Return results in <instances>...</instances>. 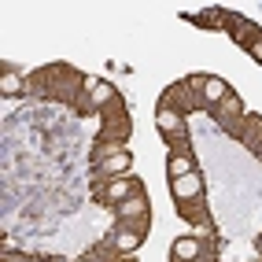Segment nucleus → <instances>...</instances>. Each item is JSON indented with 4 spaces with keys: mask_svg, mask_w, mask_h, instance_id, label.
Returning a JSON list of instances; mask_svg holds the SVG:
<instances>
[{
    "mask_svg": "<svg viewBox=\"0 0 262 262\" xmlns=\"http://www.w3.org/2000/svg\"><path fill=\"white\" fill-rule=\"evenodd\" d=\"M141 192H144V185L137 181V178H96V185H93V196L103 207H111V211H115L118 203L141 196Z\"/></svg>",
    "mask_w": 262,
    "mask_h": 262,
    "instance_id": "obj_1",
    "label": "nucleus"
},
{
    "mask_svg": "<svg viewBox=\"0 0 262 262\" xmlns=\"http://www.w3.org/2000/svg\"><path fill=\"white\" fill-rule=\"evenodd\" d=\"M155 129L163 133L166 144H178V151H185V141H188V126H185V115L173 111V107H159L155 111Z\"/></svg>",
    "mask_w": 262,
    "mask_h": 262,
    "instance_id": "obj_2",
    "label": "nucleus"
},
{
    "mask_svg": "<svg viewBox=\"0 0 262 262\" xmlns=\"http://www.w3.org/2000/svg\"><path fill=\"white\" fill-rule=\"evenodd\" d=\"M144 236H148V225H141V222H137V225L118 222V229H111L103 240H107L118 255H133V251H141V248H144Z\"/></svg>",
    "mask_w": 262,
    "mask_h": 262,
    "instance_id": "obj_3",
    "label": "nucleus"
},
{
    "mask_svg": "<svg viewBox=\"0 0 262 262\" xmlns=\"http://www.w3.org/2000/svg\"><path fill=\"white\" fill-rule=\"evenodd\" d=\"M159 107H173V111H181V115H192V111H203V100H200V93L181 78V81H173L170 89L163 93Z\"/></svg>",
    "mask_w": 262,
    "mask_h": 262,
    "instance_id": "obj_4",
    "label": "nucleus"
},
{
    "mask_svg": "<svg viewBox=\"0 0 262 262\" xmlns=\"http://www.w3.org/2000/svg\"><path fill=\"white\" fill-rule=\"evenodd\" d=\"M229 137H233V141H240L248 151H255V155H258V151H262V115L248 111V115H244L236 126L229 129Z\"/></svg>",
    "mask_w": 262,
    "mask_h": 262,
    "instance_id": "obj_5",
    "label": "nucleus"
},
{
    "mask_svg": "<svg viewBox=\"0 0 262 262\" xmlns=\"http://www.w3.org/2000/svg\"><path fill=\"white\" fill-rule=\"evenodd\" d=\"M178 214L196 229V236H214V218H211V211H207L203 196L200 200H188V203H178Z\"/></svg>",
    "mask_w": 262,
    "mask_h": 262,
    "instance_id": "obj_6",
    "label": "nucleus"
},
{
    "mask_svg": "<svg viewBox=\"0 0 262 262\" xmlns=\"http://www.w3.org/2000/svg\"><path fill=\"white\" fill-rule=\"evenodd\" d=\"M93 170H96V178H129L133 155H129V148H118L111 155H103V159H96Z\"/></svg>",
    "mask_w": 262,
    "mask_h": 262,
    "instance_id": "obj_7",
    "label": "nucleus"
},
{
    "mask_svg": "<svg viewBox=\"0 0 262 262\" xmlns=\"http://www.w3.org/2000/svg\"><path fill=\"white\" fill-rule=\"evenodd\" d=\"M115 218L118 222H129V225H148L151 222V203H148V192H141V196H133V200H126V203H118L115 207Z\"/></svg>",
    "mask_w": 262,
    "mask_h": 262,
    "instance_id": "obj_8",
    "label": "nucleus"
},
{
    "mask_svg": "<svg viewBox=\"0 0 262 262\" xmlns=\"http://www.w3.org/2000/svg\"><path fill=\"white\" fill-rule=\"evenodd\" d=\"M170 196L178 203H188V200H200L203 196V173H185V178H173L170 181Z\"/></svg>",
    "mask_w": 262,
    "mask_h": 262,
    "instance_id": "obj_9",
    "label": "nucleus"
},
{
    "mask_svg": "<svg viewBox=\"0 0 262 262\" xmlns=\"http://www.w3.org/2000/svg\"><path fill=\"white\" fill-rule=\"evenodd\" d=\"M229 93H233V89H229V81H225V78H218V74H203V81H200V100H203V107L214 111Z\"/></svg>",
    "mask_w": 262,
    "mask_h": 262,
    "instance_id": "obj_10",
    "label": "nucleus"
},
{
    "mask_svg": "<svg viewBox=\"0 0 262 262\" xmlns=\"http://www.w3.org/2000/svg\"><path fill=\"white\" fill-rule=\"evenodd\" d=\"M85 96H89V100H93V111L100 115V111H103V107H107V103H111V100H118L122 93L115 89V85H111V81H103V78H85Z\"/></svg>",
    "mask_w": 262,
    "mask_h": 262,
    "instance_id": "obj_11",
    "label": "nucleus"
},
{
    "mask_svg": "<svg viewBox=\"0 0 262 262\" xmlns=\"http://www.w3.org/2000/svg\"><path fill=\"white\" fill-rule=\"evenodd\" d=\"M244 115H248V107H244V100H240L236 93H229V96H225V100L218 103V107H214V118H218V126H222L225 133H229V129L236 126V122H240Z\"/></svg>",
    "mask_w": 262,
    "mask_h": 262,
    "instance_id": "obj_12",
    "label": "nucleus"
},
{
    "mask_svg": "<svg viewBox=\"0 0 262 262\" xmlns=\"http://www.w3.org/2000/svg\"><path fill=\"white\" fill-rule=\"evenodd\" d=\"M26 71H15V67H4V74H0V93L4 96H23L26 93Z\"/></svg>",
    "mask_w": 262,
    "mask_h": 262,
    "instance_id": "obj_13",
    "label": "nucleus"
},
{
    "mask_svg": "<svg viewBox=\"0 0 262 262\" xmlns=\"http://www.w3.org/2000/svg\"><path fill=\"white\" fill-rule=\"evenodd\" d=\"M166 173H170V181L173 178H185V173H196V159H192V151H170V159H166Z\"/></svg>",
    "mask_w": 262,
    "mask_h": 262,
    "instance_id": "obj_14",
    "label": "nucleus"
},
{
    "mask_svg": "<svg viewBox=\"0 0 262 262\" xmlns=\"http://www.w3.org/2000/svg\"><path fill=\"white\" fill-rule=\"evenodd\" d=\"M244 52H248L255 63H262V30H255V33H251V41L244 45Z\"/></svg>",
    "mask_w": 262,
    "mask_h": 262,
    "instance_id": "obj_15",
    "label": "nucleus"
},
{
    "mask_svg": "<svg viewBox=\"0 0 262 262\" xmlns=\"http://www.w3.org/2000/svg\"><path fill=\"white\" fill-rule=\"evenodd\" d=\"M258 159H262V151H258Z\"/></svg>",
    "mask_w": 262,
    "mask_h": 262,
    "instance_id": "obj_16",
    "label": "nucleus"
},
{
    "mask_svg": "<svg viewBox=\"0 0 262 262\" xmlns=\"http://www.w3.org/2000/svg\"><path fill=\"white\" fill-rule=\"evenodd\" d=\"M258 248H262V240H258Z\"/></svg>",
    "mask_w": 262,
    "mask_h": 262,
    "instance_id": "obj_17",
    "label": "nucleus"
}]
</instances>
